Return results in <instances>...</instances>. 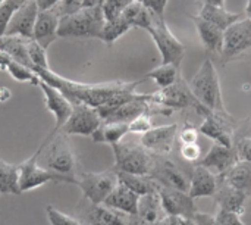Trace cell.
Segmentation results:
<instances>
[{
	"mask_svg": "<svg viewBox=\"0 0 251 225\" xmlns=\"http://www.w3.org/2000/svg\"><path fill=\"white\" fill-rule=\"evenodd\" d=\"M34 72L40 77V80L60 90L72 103H85L96 109L104 105L113 94L134 84L125 81H112V83H100V84L78 83L54 74L50 68H34Z\"/></svg>",
	"mask_w": 251,
	"mask_h": 225,
	"instance_id": "1",
	"label": "cell"
},
{
	"mask_svg": "<svg viewBox=\"0 0 251 225\" xmlns=\"http://www.w3.org/2000/svg\"><path fill=\"white\" fill-rule=\"evenodd\" d=\"M40 156H43L44 168L66 178L69 184L78 186L76 159L66 134H63L62 131H51L41 144Z\"/></svg>",
	"mask_w": 251,
	"mask_h": 225,
	"instance_id": "2",
	"label": "cell"
},
{
	"mask_svg": "<svg viewBox=\"0 0 251 225\" xmlns=\"http://www.w3.org/2000/svg\"><path fill=\"white\" fill-rule=\"evenodd\" d=\"M104 13L101 6L82 7L76 13L60 18L59 38H99L104 27Z\"/></svg>",
	"mask_w": 251,
	"mask_h": 225,
	"instance_id": "3",
	"label": "cell"
},
{
	"mask_svg": "<svg viewBox=\"0 0 251 225\" xmlns=\"http://www.w3.org/2000/svg\"><path fill=\"white\" fill-rule=\"evenodd\" d=\"M188 85L196 99L210 112L228 113L222 99L219 75L212 59H204V62L201 63L196 75L191 78Z\"/></svg>",
	"mask_w": 251,
	"mask_h": 225,
	"instance_id": "4",
	"label": "cell"
},
{
	"mask_svg": "<svg viewBox=\"0 0 251 225\" xmlns=\"http://www.w3.org/2000/svg\"><path fill=\"white\" fill-rule=\"evenodd\" d=\"M149 103L154 106H162L165 109L172 111H184V109H193L199 115L206 116L210 113L207 108H204L193 94L188 83L182 77L176 80L175 84H172L168 88H162L156 93L149 94Z\"/></svg>",
	"mask_w": 251,
	"mask_h": 225,
	"instance_id": "5",
	"label": "cell"
},
{
	"mask_svg": "<svg viewBox=\"0 0 251 225\" xmlns=\"http://www.w3.org/2000/svg\"><path fill=\"white\" fill-rule=\"evenodd\" d=\"M115 155V171L150 175L154 167V156L141 143H116L112 146Z\"/></svg>",
	"mask_w": 251,
	"mask_h": 225,
	"instance_id": "6",
	"label": "cell"
},
{
	"mask_svg": "<svg viewBox=\"0 0 251 225\" xmlns=\"http://www.w3.org/2000/svg\"><path fill=\"white\" fill-rule=\"evenodd\" d=\"M154 41L160 56H162V63H172L175 66H181V62L185 55V47L184 44L174 35V32L169 29L165 21H160L156 18L154 24L151 28L147 31Z\"/></svg>",
	"mask_w": 251,
	"mask_h": 225,
	"instance_id": "7",
	"label": "cell"
},
{
	"mask_svg": "<svg viewBox=\"0 0 251 225\" xmlns=\"http://www.w3.org/2000/svg\"><path fill=\"white\" fill-rule=\"evenodd\" d=\"M118 183V174L115 169L103 172H85L81 175V180H78V186L84 197L88 199L91 205L104 203Z\"/></svg>",
	"mask_w": 251,
	"mask_h": 225,
	"instance_id": "8",
	"label": "cell"
},
{
	"mask_svg": "<svg viewBox=\"0 0 251 225\" xmlns=\"http://www.w3.org/2000/svg\"><path fill=\"white\" fill-rule=\"evenodd\" d=\"M251 50V19L244 18L234 22L224 32V49L221 53L222 62L237 59Z\"/></svg>",
	"mask_w": 251,
	"mask_h": 225,
	"instance_id": "9",
	"label": "cell"
},
{
	"mask_svg": "<svg viewBox=\"0 0 251 225\" xmlns=\"http://www.w3.org/2000/svg\"><path fill=\"white\" fill-rule=\"evenodd\" d=\"M103 119L96 108L85 103H72V113L59 131L69 136H93Z\"/></svg>",
	"mask_w": 251,
	"mask_h": 225,
	"instance_id": "10",
	"label": "cell"
},
{
	"mask_svg": "<svg viewBox=\"0 0 251 225\" xmlns=\"http://www.w3.org/2000/svg\"><path fill=\"white\" fill-rule=\"evenodd\" d=\"M41 153V146L38 147V150L26 161H24L22 164H19V187L21 192H29L34 190L37 187H41L50 181L54 183H68L66 178L49 171L44 167H40L37 164L38 158ZM69 184V183H68Z\"/></svg>",
	"mask_w": 251,
	"mask_h": 225,
	"instance_id": "11",
	"label": "cell"
},
{
	"mask_svg": "<svg viewBox=\"0 0 251 225\" xmlns=\"http://www.w3.org/2000/svg\"><path fill=\"white\" fill-rule=\"evenodd\" d=\"M157 195L160 197V203L166 215H175V217H184L187 220H193L194 215L199 212L194 199L190 197V195L185 192L159 184Z\"/></svg>",
	"mask_w": 251,
	"mask_h": 225,
	"instance_id": "12",
	"label": "cell"
},
{
	"mask_svg": "<svg viewBox=\"0 0 251 225\" xmlns=\"http://www.w3.org/2000/svg\"><path fill=\"white\" fill-rule=\"evenodd\" d=\"M160 186L171 187L175 190H181L188 193L190 190V178L188 175L172 161L165 156L154 158V167L150 174Z\"/></svg>",
	"mask_w": 251,
	"mask_h": 225,
	"instance_id": "13",
	"label": "cell"
},
{
	"mask_svg": "<svg viewBox=\"0 0 251 225\" xmlns=\"http://www.w3.org/2000/svg\"><path fill=\"white\" fill-rule=\"evenodd\" d=\"M232 127H234V121L229 113L210 112L209 115L204 116L203 124L199 127V133L212 139L218 144L234 147Z\"/></svg>",
	"mask_w": 251,
	"mask_h": 225,
	"instance_id": "14",
	"label": "cell"
},
{
	"mask_svg": "<svg viewBox=\"0 0 251 225\" xmlns=\"http://www.w3.org/2000/svg\"><path fill=\"white\" fill-rule=\"evenodd\" d=\"M176 134H178V125L176 124L153 127L150 131H147L146 134L141 136L140 143L149 152H151L157 156H166L172 150Z\"/></svg>",
	"mask_w": 251,
	"mask_h": 225,
	"instance_id": "15",
	"label": "cell"
},
{
	"mask_svg": "<svg viewBox=\"0 0 251 225\" xmlns=\"http://www.w3.org/2000/svg\"><path fill=\"white\" fill-rule=\"evenodd\" d=\"M38 4L35 0H26L12 16L4 35H19L24 38H32L34 25L38 16Z\"/></svg>",
	"mask_w": 251,
	"mask_h": 225,
	"instance_id": "16",
	"label": "cell"
},
{
	"mask_svg": "<svg viewBox=\"0 0 251 225\" xmlns=\"http://www.w3.org/2000/svg\"><path fill=\"white\" fill-rule=\"evenodd\" d=\"M38 87L41 88L43 94H44V103L46 108L49 109V112H51L54 115L56 119V125H54V133H57L62 125L68 121V118L72 113V102L56 87L44 83L43 80H40Z\"/></svg>",
	"mask_w": 251,
	"mask_h": 225,
	"instance_id": "17",
	"label": "cell"
},
{
	"mask_svg": "<svg viewBox=\"0 0 251 225\" xmlns=\"http://www.w3.org/2000/svg\"><path fill=\"white\" fill-rule=\"evenodd\" d=\"M238 161L240 159H238V153L235 147H226V146L215 143L207 152V155L203 158L200 165L210 169L215 175L224 177Z\"/></svg>",
	"mask_w": 251,
	"mask_h": 225,
	"instance_id": "18",
	"label": "cell"
},
{
	"mask_svg": "<svg viewBox=\"0 0 251 225\" xmlns=\"http://www.w3.org/2000/svg\"><path fill=\"white\" fill-rule=\"evenodd\" d=\"M59 22H60V15L57 13L56 7L47 9V10H40L35 25H34L32 38L47 50L49 46L59 38V35H57Z\"/></svg>",
	"mask_w": 251,
	"mask_h": 225,
	"instance_id": "19",
	"label": "cell"
},
{
	"mask_svg": "<svg viewBox=\"0 0 251 225\" xmlns=\"http://www.w3.org/2000/svg\"><path fill=\"white\" fill-rule=\"evenodd\" d=\"M165 215L159 195H146L140 197L138 212L135 215H129L128 225H159Z\"/></svg>",
	"mask_w": 251,
	"mask_h": 225,
	"instance_id": "20",
	"label": "cell"
},
{
	"mask_svg": "<svg viewBox=\"0 0 251 225\" xmlns=\"http://www.w3.org/2000/svg\"><path fill=\"white\" fill-rule=\"evenodd\" d=\"M218 177L203 165L194 167L190 177V190L188 195L193 199L199 197H213L218 190Z\"/></svg>",
	"mask_w": 251,
	"mask_h": 225,
	"instance_id": "21",
	"label": "cell"
},
{
	"mask_svg": "<svg viewBox=\"0 0 251 225\" xmlns=\"http://www.w3.org/2000/svg\"><path fill=\"white\" fill-rule=\"evenodd\" d=\"M138 202H140V196L137 193H134L124 184L118 183V186L107 196L103 205L115 211H119L125 215H135L138 212Z\"/></svg>",
	"mask_w": 251,
	"mask_h": 225,
	"instance_id": "22",
	"label": "cell"
},
{
	"mask_svg": "<svg viewBox=\"0 0 251 225\" xmlns=\"http://www.w3.org/2000/svg\"><path fill=\"white\" fill-rule=\"evenodd\" d=\"M213 197H215V202H216L219 209L231 211V212L241 215V214H244L249 195L232 187V186H229V184H226V183H224L222 186L218 187Z\"/></svg>",
	"mask_w": 251,
	"mask_h": 225,
	"instance_id": "23",
	"label": "cell"
},
{
	"mask_svg": "<svg viewBox=\"0 0 251 225\" xmlns=\"http://www.w3.org/2000/svg\"><path fill=\"white\" fill-rule=\"evenodd\" d=\"M196 29L199 32V37L203 43V46L213 53H222L224 49V29H221L219 27H216L215 24L203 19L201 16H191Z\"/></svg>",
	"mask_w": 251,
	"mask_h": 225,
	"instance_id": "24",
	"label": "cell"
},
{
	"mask_svg": "<svg viewBox=\"0 0 251 225\" xmlns=\"http://www.w3.org/2000/svg\"><path fill=\"white\" fill-rule=\"evenodd\" d=\"M129 215L115 211L106 205H91L87 214L90 225H128Z\"/></svg>",
	"mask_w": 251,
	"mask_h": 225,
	"instance_id": "25",
	"label": "cell"
},
{
	"mask_svg": "<svg viewBox=\"0 0 251 225\" xmlns=\"http://www.w3.org/2000/svg\"><path fill=\"white\" fill-rule=\"evenodd\" d=\"M129 133V127L126 122H109L103 121L101 125L93 133L91 139L94 143H106V144H116L121 143L122 139Z\"/></svg>",
	"mask_w": 251,
	"mask_h": 225,
	"instance_id": "26",
	"label": "cell"
},
{
	"mask_svg": "<svg viewBox=\"0 0 251 225\" xmlns=\"http://www.w3.org/2000/svg\"><path fill=\"white\" fill-rule=\"evenodd\" d=\"M118 181L137 193L140 197L151 193H157L159 183L151 175H137V174H126V172H118Z\"/></svg>",
	"mask_w": 251,
	"mask_h": 225,
	"instance_id": "27",
	"label": "cell"
},
{
	"mask_svg": "<svg viewBox=\"0 0 251 225\" xmlns=\"http://www.w3.org/2000/svg\"><path fill=\"white\" fill-rule=\"evenodd\" d=\"M26 40L19 35H1L0 37V49L4 50L12 60H16L31 69H34V65L28 56V49H26Z\"/></svg>",
	"mask_w": 251,
	"mask_h": 225,
	"instance_id": "28",
	"label": "cell"
},
{
	"mask_svg": "<svg viewBox=\"0 0 251 225\" xmlns=\"http://www.w3.org/2000/svg\"><path fill=\"white\" fill-rule=\"evenodd\" d=\"M122 16L128 21V24L132 28H141L146 31H149L156 21V16L144 6V3L135 0L124 9Z\"/></svg>",
	"mask_w": 251,
	"mask_h": 225,
	"instance_id": "29",
	"label": "cell"
},
{
	"mask_svg": "<svg viewBox=\"0 0 251 225\" xmlns=\"http://www.w3.org/2000/svg\"><path fill=\"white\" fill-rule=\"evenodd\" d=\"M224 183L247 193L249 196L251 195V164L238 161L224 177H221Z\"/></svg>",
	"mask_w": 251,
	"mask_h": 225,
	"instance_id": "30",
	"label": "cell"
},
{
	"mask_svg": "<svg viewBox=\"0 0 251 225\" xmlns=\"http://www.w3.org/2000/svg\"><path fill=\"white\" fill-rule=\"evenodd\" d=\"M199 16H201L203 19L215 24L216 27H219L224 31L228 27H231L234 22H237L240 19V15L238 13L229 12V10H226V7L210 6V4H203L201 9H200Z\"/></svg>",
	"mask_w": 251,
	"mask_h": 225,
	"instance_id": "31",
	"label": "cell"
},
{
	"mask_svg": "<svg viewBox=\"0 0 251 225\" xmlns=\"http://www.w3.org/2000/svg\"><path fill=\"white\" fill-rule=\"evenodd\" d=\"M19 164L13 165L0 159V195H21Z\"/></svg>",
	"mask_w": 251,
	"mask_h": 225,
	"instance_id": "32",
	"label": "cell"
},
{
	"mask_svg": "<svg viewBox=\"0 0 251 225\" xmlns=\"http://www.w3.org/2000/svg\"><path fill=\"white\" fill-rule=\"evenodd\" d=\"M179 77H181L179 68L175 66V65H172V63H162L160 66L151 69V71L146 75V78L153 80V81L159 85L160 90H162V88H168V87H171L172 84H175L176 80H178Z\"/></svg>",
	"mask_w": 251,
	"mask_h": 225,
	"instance_id": "33",
	"label": "cell"
},
{
	"mask_svg": "<svg viewBox=\"0 0 251 225\" xmlns=\"http://www.w3.org/2000/svg\"><path fill=\"white\" fill-rule=\"evenodd\" d=\"M132 27L128 24V21L121 15L112 21H106L104 22V27H103V31H101V37L100 40L107 44V46H112L118 38H121L122 35H125Z\"/></svg>",
	"mask_w": 251,
	"mask_h": 225,
	"instance_id": "34",
	"label": "cell"
},
{
	"mask_svg": "<svg viewBox=\"0 0 251 225\" xmlns=\"http://www.w3.org/2000/svg\"><path fill=\"white\" fill-rule=\"evenodd\" d=\"M6 72L18 83H29L32 85L40 84V77L31 68H28L16 60H10V63L6 68Z\"/></svg>",
	"mask_w": 251,
	"mask_h": 225,
	"instance_id": "35",
	"label": "cell"
},
{
	"mask_svg": "<svg viewBox=\"0 0 251 225\" xmlns=\"http://www.w3.org/2000/svg\"><path fill=\"white\" fill-rule=\"evenodd\" d=\"M26 49H28V56H29L34 68H50L49 62H47L46 49L41 44H38L34 38H28L26 40Z\"/></svg>",
	"mask_w": 251,
	"mask_h": 225,
	"instance_id": "36",
	"label": "cell"
},
{
	"mask_svg": "<svg viewBox=\"0 0 251 225\" xmlns=\"http://www.w3.org/2000/svg\"><path fill=\"white\" fill-rule=\"evenodd\" d=\"M24 1L22 0H4L0 4V37L4 35V31L15 15V12L21 7Z\"/></svg>",
	"mask_w": 251,
	"mask_h": 225,
	"instance_id": "37",
	"label": "cell"
},
{
	"mask_svg": "<svg viewBox=\"0 0 251 225\" xmlns=\"http://www.w3.org/2000/svg\"><path fill=\"white\" fill-rule=\"evenodd\" d=\"M134 0H104L103 1V13H104V19L106 21H112L118 16L122 15L124 9L132 3Z\"/></svg>",
	"mask_w": 251,
	"mask_h": 225,
	"instance_id": "38",
	"label": "cell"
},
{
	"mask_svg": "<svg viewBox=\"0 0 251 225\" xmlns=\"http://www.w3.org/2000/svg\"><path fill=\"white\" fill-rule=\"evenodd\" d=\"M129 133H134V134H146L147 131H150L153 128V122H151V113L150 112H146L140 116H137L135 119H132L129 124Z\"/></svg>",
	"mask_w": 251,
	"mask_h": 225,
	"instance_id": "39",
	"label": "cell"
},
{
	"mask_svg": "<svg viewBox=\"0 0 251 225\" xmlns=\"http://www.w3.org/2000/svg\"><path fill=\"white\" fill-rule=\"evenodd\" d=\"M46 214H47L49 223L51 225H84L82 223H79L78 220L57 211V209H54L53 206H47Z\"/></svg>",
	"mask_w": 251,
	"mask_h": 225,
	"instance_id": "40",
	"label": "cell"
},
{
	"mask_svg": "<svg viewBox=\"0 0 251 225\" xmlns=\"http://www.w3.org/2000/svg\"><path fill=\"white\" fill-rule=\"evenodd\" d=\"M56 10L57 13L62 16H66V15H72V13H76L78 10H81L84 6H82V0H60L56 6Z\"/></svg>",
	"mask_w": 251,
	"mask_h": 225,
	"instance_id": "41",
	"label": "cell"
},
{
	"mask_svg": "<svg viewBox=\"0 0 251 225\" xmlns=\"http://www.w3.org/2000/svg\"><path fill=\"white\" fill-rule=\"evenodd\" d=\"M181 158L187 162H197L199 158L201 156V147L199 146V143H188V144H182L179 149Z\"/></svg>",
	"mask_w": 251,
	"mask_h": 225,
	"instance_id": "42",
	"label": "cell"
},
{
	"mask_svg": "<svg viewBox=\"0 0 251 225\" xmlns=\"http://www.w3.org/2000/svg\"><path fill=\"white\" fill-rule=\"evenodd\" d=\"M216 221L219 225H246L243 220L240 218V214L231 212V211H224L219 209L218 214L215 215Z\"/></svg>",
	"mask_w": 251,
	"mask_h": 225,
	"instance_id": "43",
	"label": "cell"
},
{
	"mask_svg": "<svg viewBox=\"0 0 251 225\" xmlns=\"http://www.w3.org/2000/svg\"><path fill=\"white\" fill-rule=\"evenodd\" d=\"M169 0H144V6L160 21H165V9L168 6Z\"/></svg>",
	"mask_w": 251,
	"mask_h": 225,
	"instance_id": "44",
	"label": "cell"
},
{
	"mask_svg": "<svg viewBox=\"0 0 251 225\" xmlns=\"http://www.w3.org/2000/svg\"><path fill=\"white\" fill-rule=\"evenodd\" d=\"M235 150L238 153V159L244 161V162H250L251 164V137H244L241 139L237 146Z\"/></svg>",
	"mask_w": 251,
	"mask_h": 225,
	"instance_id": "45",
	"label": "cell"
},
{
	"mask_svg": "<svg viewBox=\"0 0 251 225\" xmlns=\"http://www.w3.org/2000/svg\"><path fill=\"white\" fill-rule=\"evenodd\" d=\"M199 140V130L194 128L193 125L187 124L181 133H179V141L181 144H188V143H197Z\"/></svg>",
	"mask_w": 251,
	"mask_h": 225,
	"instance_id": "46",
	"label": "cell"
},
{
	"mask_svg": "<svg viewBox=\"0 0 251 225\" xmlns=\"http://www.w3.org/2000/svg\"><path fill=\"white\" fill-rule=\"evenodd\" d=\"M159 225H196L193 220H187L184 217H175V215H165Z\"/></svg>",
	"mask_w": 251,
	"mask_h": 225,
	"instance_id": "47",
	"label": "cell"
},
{
	"mask_svg": "<svg viewBox=\"0 0 251 225\" xmlns=\"http://www.w3.org/2000/svg\"><path fill=\"white\" fill-rule=\"evenodd\" d=\"M193 223L196 225H219L215 217L207 215V214H201V212H197V214L194 215Z\"/></svg>",
	"mask_w": 251,
	"mask_h": 225,
	"instance_id": "48",
	"label": "cell"
},
{
	"mask_svg": "<svg viewBox=\"0 0 251 225\" xmlns=\"http://www.w3.org/2000/svg\"><path fill=\"white\" fill-rule=\"evenodd\" d=\"M35 1L40 10H47V9H53L60 0H35Z\"/></svg>",
	"mask_w": 251,
	"mask_h": 225,
	"instance_id": "49",
	"label": "cell"
},
{
	"mask_svg": "<svg viewBox=\"0 0 251 225\" xmlns=\"http://www.w3.org/2000/svg\"><path fill=\"white\" fill-rule=\"evenodd\" d=\"M10 60H12V57L4 50L0 49V71H6V68L10 63Z\"/></svg>",
	"mask_w": 251,
	"mask_h": 225,
	"instance_id": "50",
	"label": "cell"
},
{
	"mask_svg": "<svg viewBox=\"0 0 251 225\" xmlns=\"http://www.w3.org/2000/svg\"><path fill=\"white\" fill-rule=\"evenodd\" d=\"M10 97H12L10 88L6 85H1L0 87V103H6L7 100H10Z\"/></svg>",
	"mask_w": 251,
	"mask_h": 225,
	"instance_id": "51",
	"label": "cell"
},
{
	"mask_svg": "<svg viewBox=\"0 0 251 225\" xmlns=\"http://www.w3.org/2000/svg\"><path fill=\"white\" fill-rule=\"evenodd\" d=\"M104 0H82L84 7H96V6H103Z\"/></svg>",
	"mask_w": 251,
	"mask_h": 225,
	"instance_id": "52",
	"label": "cell"
},
{
	"mask_svg": "<svg viewBox=\"0 0 251 225\" xmlns=\"http://www.w3.org/2000/svg\"><path fill=\"white\" fill-rule=\"evenodd\" d=\"M225 1H226V0H204V3H203V4H210V6L225 7Z\"/></svg>",
	"mask_w": 251,
	"mask_h": 225,
	"instance_id": "53",
	"label": "cell"
},
{
	"mask_svg": "<svg viewBox=\"0 0 251 225\" xmlns=\"http://www.w3.org/2000/svg\"><path fill=\"white\" fill-rule=\"evenodd\" d=\"M246 13H247V18L251 19V0H247V6H246Z\"/></svg>",
	"mask_w": 251,
	"mask_h": 225,
	"instance_id": "54",
	"label": "cell"
},
{
	"mask_svg": "<svg viewBox=\"0 0 251 225\" xmlns=\"http://www.w3.org/2000/svg\"><path fill=\"white\" fill-rule=\"evenodd\" d=\"M135 1H144V0H135Z\"/></svg>",
	"mask_w": 251,
	"mask_h": 225,
	"instance_id": "55",
	"label": "cell"
},
{
	"mask_svg": "<svg viewBox=\"0 0 251 225\" xmlns=\"http://www.w3.org/2000/svg\"><path fill=\"white\" fill-rule=\"evenodd\" d=\"M3 1H4V0H0V4H1V3H3Z\"/></svg>",
	"mask_w": 251,
	"mask_h": 225,
	"instance_id": "56",
	"label": "cell"
},
{
	"mask_svg": "<svg viewBox=\"0 0 251 225\" xmlns=\"http://www.w3.org/2000/svg\"><path fill=\"white\" fill-rule=\"evenodd\" d=\"M22 1H26V0H22Z\"/></svg>",
	"mask_w": 251,
	"mask_h": 225,
	"instance_id": "57",
	"label": "cell"
}]
</instances>
